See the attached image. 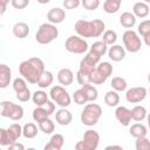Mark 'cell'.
I'll use <instances>...</instances> for the list:
<instances>
[{"mask_svg":"<svg viewBox=\"0 0 150 150\" xmlns=\"http://www.w3.org/2000/svg\"><path fill=\"white\" fill-rule=\"evenodd\" d=\"M100 144V134L96 130L88 129L84 131L82 141L75 144L76 150H95Z\"/></svg>","mask_w":150,"mask_h":150,"instance_id":"5b68a950","label":"cell"},{"mask_svg":"<svg viewBox=\"0 0 150 150\" xmlns=\"http://www.w3.org/2000/svg\"><path fill=\"white\" fill-rule=\"evenodd\" d=\"M57 81L61 86L67 87L74 82V73L69 68H61L57 73Z\"/></svg>","mask_w":150,"mask_h":150,"instance_id":"2e32d148","label":"cell"},{"mask_svg":"<svg viewBox=\"0 0 150 150\" xmlns=\"http://www.w3.org/2000/svg\"><path fill=\"white\" fill-rule=\"evenodd\" d=\"M7 130H8V132H9V135L12 136V138L16 142L19 138H20V136L22 135V127L19 124V123H13V124H11L8 128H7Z\"/></svg>","mask_w":150,"mask_h":150,"instance_id":"8d00e7d4","label":"cell"},{"mask_svg":"<svg viewBox=\"0 0 150 150\" xmlns=\"http://www.w3.org/2000/svg\"><path fill=\"white\" fill-rule=\"evenodd\" d=\"M100 4H101L100 0H81V5L83 6L84 9H88V11L97 9L100 7Z\"/></svg>","mask_w":150,"mask_h":150,"instance_id":"7bdbcfd3","label":"cell"},{"mask_svg":"<svg viewBox=\"0 0 150 150\" xmlns=\"http://www.w3.org/2000/svg\"><path fill=\"white\" fill-rule=\"evenodd\" d=\"M49 97L60 108H67L71 103V97L63 86H53L49 90Z\"/></svg>","mask_w":150,"mask_h":150,"instance_id":"52a82bcc","label":"cell"},{"mask_svg":"<svg viewBox=\"0 0 150 150\" xmlns=\"http://www.w3.org/2000/svg\"><path fill=\"white\" fill-rule=\"evenodd\" d=\"M8 149H9V150H23V149H25V145L21 144V143H18V141H16V142H14L13 144H11V145L8 146Z\"/></svg>","mask_w":150,"mask_h":150,"instance_id":"c3c4849f","label":"cell"},{"mask_svg":"<svg viewBox=\"0 0 150 150\" xmlns=\"http://www.w3.org/2000/svg\"><path fill=\"white\" fill-rule=\"evenodd\" d=\"M50 115H52V114L48 111V109L46 108V105H38V107L33 110V115H32V116H33V120L39 123V122H41V121L48 118Z\"/></svg>","mask_w":150,"mask_h":150,"instance_id":"cb8c5ba5","label":"cell"},{"mask_svg":"<svg viewBox=\"0 0 150 150\" xmlns=\"http://www.w3.org/2000/svg\"><path fill=\"white\" fill-rule=\"evenodd\" d=\"M96 68H97L104 76H107V77H110V75L112 74V66H111L110 62H107V61L100 62V63L96 66Z\"/></svg>","mask_w":150,"mask_h":150,"instance_id":"ab89813d","label":"cell"},{"mask_svg":"<svg viewBox=\"0 0 150 150\" xmlns=\"http://www.w3.org/2000/svg\"><path fill=\"white\" fill-rule=\"evenodd\" d=\"M110 86L114 90L116 91H125L127 88H128V83H127V80L121 77V76H115L111 79L110 81Z\"/></svg>","mask_w":150,"mask_h":150,"instance_id":"f1b7e54d","label":"cell"},{"mask_svg":"<svg viewBox=\"0 0 150 150\" xmlns=\"http://www.w3.org/2000/svg\"><path fill=\"white\" fill-rule=\"evenodd\" d=\"M146 115H148V111L146 109L143 107V105H135L132 109H131V116H132V120L136 121V122H142L146 118Z\"/></svg>","mask_w":150,"mask_h":150,"instance_id":"f546056e","label":"cell"},{"mask_svg":"<svg viewBox=\"0 0 150 150\" xmlns=\"http://www.w3.org/2000/svg\"><path fill=\"white\" fill-rule=\"evenodd\" d=\"M143 42L145 43V46L150 47V34H148V35L143 36Z\"/></svg>","mask_w":150,"mask_h":150,"instance_id":"f907efd6","label":"cell"},{"mask_svg":"<svg viewBox=\"0 0 150 150\" xmlns=\"http://www.w3.org/2000/svg\"><path fill=\"white\" fill-rule=\"evenodd\" d=\"M11 5L15 9H23L29 5V0H12Z\"/></svg>","mask_w":150,"mask_h":150,"instance_id":"7dc6e473","label":"cell"},{"mask_svg":"<svg viewBox=\"0 0 150 150\" xmlns=\"http://www.w3.org/2000/svg\"><path fill=\"white\" fill-rule=\"evenodd\" d=\"M16 95V98L20 101V102H28L29 98H32V94H30V90L29 88H27L26 90H22L20 93H15Z\"/></svg>","mask_w":150,"mask_h":150,"instance_id":"f6af8a7d","label":"cell"},{"mask_svg":"<svg viewBox=\"0 0 150 150\" xmlns=\"http://www.w3.org/2000/svg\"><path fill=\"white\" fill-rule=\"evenodd\" d=\"M115 117L120 122V124H122L123 127H129L132 120L131 109H128L127 107L123 105H117L115 110Z\"/></svg>","mask_w":150,"mask_h":150,"instance_id":"7c38bea8","label":"cell"},{"mask_svg":"<svg viewBox=\"0 0 150 150\" xmlns=\"http://www.w3.org/2000/svg\"><path fill=\"white\" fill-rule=\"evenodd\" d=\"M136 150H150V141L146 138V136L136 138L135 142Z\"/></svg>","mask_w":150,"mask_h":150,"instance_id":"60d3db41","label":"cell"},{"mask_svg":"<svg viewBox=\"0 0 150 150\" xmlns=\"http://www.w3.org/2000/svg\"><path fill=\"white\" fill-rule=\"evenodd\" d=\"M9 1H12V0H0V6H1V15H4V14H5V12H6V7H7V5L9 4Z\"/></svg>","mask_w":150,"mask_h":150,"instance_id":"681fc988","label":"cell"},{"mask_svg":"<svg viewBox=\"0 0 150 150\" xmlns=\"http://www.w3.org/2000/svg\"><path fill=\"white\" fill-rule=\"evenodd\" d=\"M132 13L136 18H139V19H144L149 15L150 13V8H149V5L144 1H138V2H135L134 6H132Z\"/></svg>","mask_w":150,"mask_h":150,"instance_id":"d6986e66","label":"cell"},{"mask_svg":"<svg viewBox=\"0 0 150 150\" xmlns=\"http://www.w3.org/2000/svg\"><path fill=\"white\" fill-rule=\"evenodd\" d=\"M62 5L64 9H75L81 5V0H63Z\"/></svg>","mask_w":150,"mask_h":150,"instance_id":"bcb514c9","label":"cell"},{"mask_svg":"<svg viewBox=\"0 0 150 150\" xmlns=\"http://www.w3.org/2000/svg\"><path fill=\"white\" fill-rule=\"evenodd\" d=\"M12 81V70L11 68L5 64V63H1L0 64V88L1 89H5L9 86Z\"/></svg>","mask_w":150,"mask_h":150,"instance_id":"e0dca14e","label":"cell"},{"mask_svg":"<svg viewBox=\"0 0 150 150\" xmlns=\"http://www.w3.org/2000/svg\"><path fill=\"white\" fill-rule=\"evenodd\" d=\"M144 2H146V4H150V0H143Z\"/></svg>","mask_w":150,"mask_h":150,"instance_id":"9f6ffc18","label":"cell"},{"mask_svg":"<svg viewBox=\"0 0 150 150\" xmlns=\"http://www.w3.org/2000/svg\"><path fill=\"white\" fill-rule=\"evenodd\" d=\"M73 100H74V102H75L76 104H79V105H82V104H84V103L88 102L87 95H86V93H84V90H83L82 88L76 89V90L73 93Z\"/></svg>","mask_w":150,"mask_h":150,"instance_id":"d590c367","label":"cell"},{"mask_svg":"<svg viewBox=\"0 0 150 150\" xmlns=\"http://www.w3.org/2000/svg\"><path fill=\"white\" fill-rule=\"evenodd\" d=\"M30 29H29V26L26 23V22H16L13 28H12V33L15 38L18 39H25L28 36Z\"/></svg>","mask_w":150,"mask_h":150,"instance_id":"ffe728a7","label":"cell"},{"mask_svg":"<svg viewBox=\"0 0 150 150\" xmlns=\"http://www.w3.org/2000/svg\"><path fill=\"white\" fill-rule=\"evenodd\" d=\"M125 48L121 45H111L108 49V56L114 62H120L125 57Z\"/></svg>","mask_w":150,"mask_h":150,"instance_id":"9a60e30c","label":"cell"},{"mask_svg":"<svg viewBox=\"0 0 150 150\" xmlns=\"http://www.w3.org/2000/svg\"><path fill=\"white\" fill-rule=\"evenodd\" d=\"M82 89L84 90L86 95H87V98H88V102H95L98 97V91L97 89L91 86V83H88V84H84L82 86Z\"/></svg>","mask_w":150,"mask_h":150,"instance_id":"d6a6232c","label":"cell"},{"mask_svg":"<svg viewBox=\"0 0 150 150\" xmlns=\"http://www.w3.org/2000/svg\"><path fill=\"white\" fill-rule=\"evenodd\" d=\"M148 94H149V95H150V88H149V90H148Z\"/></svg>","mask_w":150,"mask_h":150,"instance_id":"6f0895ef","label":"cell"},{"mask_svg":"<svg viewBox=\"0 0 150 150\" xmlns=\"http://www.w3.org/2000/svg\"><path fill=\"white\" fill-rule=\"evenodd\" d=\"M89 52H91V53H94V54H96L101 57L108 52V45L104 43L102 40L101 41H95L91 45V47L89 48Z\"/></svg>","mask_w":150,"mask_h":150,"instance_id":"1f68e13d","label":"cell"},{"mask_svg":"<svg viewBox=\"0 0 150 150\" xmlns=\"http://www.w3.org/2000/svg\"><path fill=\"white\" fill-rule=\"evenodd\" d=\"M100 56L91 53V52H88L84 57L80 61V66H79V70L84 73V74H88V75H91V73L94 71V69L96 68V66L100 63Z\"/></svg>","mask_w":150,"mask_h":150,"instance_id":"30bf717a","label":"cell"},{"mask_svg":"<svg viewBox=\"0 0 150 150\" xmlns=\"http://www.w3.org/2000/svg\"><path fill=\"white\" fill-rule=\"evenodd\" d=\"M66 19V12L63 8L61 7H54V8H50L47 13V20L50 22V23H54V25H57V23H61L63 22Z\"/></svg>","mask_w":150,"mask_h":150,"instance_id":"4fadbf2b","label":"cell"},{"mask_svg":"<svg viewBox=\"0 0 150 150\" xmlns=\"http://www.w3.org/2000/svg\"><path fill=\"white\" fill-rule=\"evenodd\" d=\"M38 125H39V130L42 131L45 135H52L54 132V130H55V123L49 117L43 120V121H41V122H39Z\"/></svg>","mask_w":150,"mask_h":150,"instance_id":"4dcf8cb0","label":"cell"},{"mask_svg":"<svg viewBox=\"0 0 150 150\" xmlns=\"http://www.w3.org/2000/svg\"><path fill=\"white\" fill-rule=\"evenodd\" d=\"M32 101L36 107L45 105L48 102V94L45 90H35L32 94Z\"/></svg>","mask_w":150,"mask_h":150,"instance_id":"83f0119b","label":"cell"},{"mask_svg":"<svg viewBox=\"0 0 150 150\" xmlns=\"http://www.w3.org/2000/svg\"><path fill=\"white\" fill-rule=\"evenodd\" d=\"M39 4H41V5H46V4H49L50 2V0H36Z\"/></svg>","mask_w":150,"mask_h":150,"instance_id":"f5cc1de1","label":"cell"},{"mask_svg":"<svg viewBox=\"0 0 150 150\" xmlns=\"http://www.w3.org/2000/svg\"><path fill=\"white\" fill-rule=\"evenodd\" d=\"M45 70V63L40 57H29L19 64L20 75L30 84H36Z\"/></svg>","mask_w":150,"mask_h":150,"instance_id":"6da1fadb","label":"cell"},{"mask_svg":"<svg viewBox=\"0 0 150 150\" xmlns=\"http://www.w3.org/2000/svg\"><path fill=\"white\" fill-rule=\"evenodd\" d=\"M146 122H148V129L150 130V112H148V115H146Z\"/></svg>","mask_w":150,"mask_h":150,"instance_id":"db71d44e","label":"cell"},{"mask_svg":"<svg viewBox=\"0 0 150 150\" xmlns=\"http://www.w3.org/2000/svg\"><path fill=\"white\" fill-rule=\"evenodd\" d=\"M104 103L108 105V107H117L118 103H120V95H118V91L116 90H109L105 93L104 95Z\"/></svg>","mask_w":150,"mask_h":150,"instance_id":"484cf974","label":"cell"},{"mask_svg":"<svg viewBox=\"0 0 150 150\" xmlns=\"http://www.w3.org/2000/svg\"><path fill=\"white\" fill-rule=\"evenodd\" d=\"M74 29L77 33V35L82 38H98L105 30V23L100 19H94V20L80 19L75 22Z\"/></svg>","mask_w":150,"mask_h":150,"instance_id":"7a4b0ae2","label":"cell"},{"mask_svg":"<svg viewBox=\"0 0 150 150\" xmlns=\"http://www.w3.org/2000/svg\"><path fill=\"white\" fill-rule=\"evenodd\" d=\"M129 134L135 137V138H138V137H143V136H146L148 134V128L143 124V123H134L130 125V129H129Z\"/></svg>","mask_w":150,"mask_h":150,"instance_id":"7402d4cb","label":"cell"},{"mask_svg":"<svg viewBox=\"0 0 150 150\" xmlns=\"http://www.w3.org/2000/svg\"><path fill=\"white\" fill-rule=\"evenodd\" d=\"M137 33L143 38L148 34H150V20L146 19V20H143L139 22L138 27H137Z\"/></svg>","mask_w":150,"mask_h":150,"instance_id":"b9f144b4","label":"cell"},{"mask_svg":"<svg viewBox=\"0 0 150 150\" xmlns=\"http://www.w3.org/2000/svg\"><path fill=\"white\" fill-rule=\"evenodd\" d=\"M120 23L124 28H132L136 25V16L131 12H123L120 16Z\"/></svg>","mask_w":150,"mask_h":150,"instance_id":"44dd1931","label":"cell"},{"mask_svg":"<svg viewBox=\"0 0 150 150\" xmlns=\"http://www.w3.org/2000/svg\"><path fill=\"white\" fill-rule=\"evenodd\" d=\"M0 115L12 121H20L23 117V108L11 101H2L0 103Z\"/></svg>","mask_w":150,"mask_h":150,"instance_id":"8992f818","label":"cell"},{"mask_svg":"<svg viewBox=\"0 0 150 150\" xmlns=\"http://www.w3.org/2000/svg\"><path fill=\"white\" fill-rule=\"evenodd\" d=\"M102 41L104 43H107L108 46H111V45H115L116 41H117V33L112 29H107L103 32L102 34Z\"/></svg>","mask_w":150,"mask_h":150,"instance_id":"836d02e7","label":"cell"},{"mask_svg":"<svg viewBox=\"0 0 150 150\" xmlns=\"http://www.w3.org/2000/svg\"><path fill=\"white\" fill-rule=\"evenodd\" d=\"M76 81L81 86H84V84H88V83H91V80H90V75L88 74H84L80 70H77L76 73Z\"/></svg>","mask_w":150,"mask_h":150,"instance_id":"ee69618b","label":"cell"},{"mask_svg":"<svg viewBox=\"0 0 150 150\" xmlns=\"http://www.w3.org/2000/svg\"><path fill=\"white\" fill-rule=\"evenodd\" d=\"M55 121H56L57 124H60L62 127H66V125H69L71 123L73 115L67 108H60L55 112Z\"/></svg>","mask_w":150,"mask_h":150,"instance_id":"5bb4252c","label":"cell"},{"mask_svg":"<svg viewBox=\"0 0 150 150\" xmlns=\"http://www.w3.org/2000/svg\"><path fill=\"white\" fill-rule=\"evenodd\" d=\"M59 36V29L54 23L45 22L40 25L35 34V41L40 45H49Z\"/></svg>","mask_w":150,"mask_h":150,"instance_id":"3957f363","label":"cell"},{"mask_svg":"<svg viewBox=\"0 0 150 150\" xmlns=\"http://www.w3.org/2000/svg\"><path fill=\"white\" fill-rule=\"evenodd\" d=\"M148 81H149V83H150V73L148 74Z\"/></svg>","mask_w":150,"mask_h":150,"instance_id":"11a10c76","label":"cell"},{"mask_svg":"<svg viewBox=\"0 0 150 150\" xmlns=\"http://www.w3.org/2000/svg\"><path fill=\"white\" fill-rule=\"evenodd\" d=\"M12 86H13V89H14L15 93H20V91L26 90L28 88L27 87V81L23 77H16V79H14Z\"/></svg>","mask_w":150,"mask_h":150,"instance_id":"f35d334b","label":"cell"},{"mask_svg":"<svg viewBox=\"0 0 150 150\" xmlns=\"http://www.w3.org/2000/svg\"><path fill=\"white\" fill-rule=\"evenodd\" d=\"M38 128L39 125H36L33 122H28L22 127V136L27 139H32L34 137H36L38 135Z\"/></svg>","mask_w":150,"mask_h":150,"instance_id":"d4e9b609","label":"cell"},{"mask_svg":"<svg viewBox=\"0 0 150 150\" xmlns=\"http://www.w3.org/2000/svg\"><path fill=\"white\" fill-rule=\"evenodd\" d=\"M64 144V137L61 134H53L49 142L45 145V150H61Z\"/></svg>","mask_w":150,"mask_h":150,"instance_id":"ac0fdd59","label":"cell"},{"mask_svg":"<svg viewBox=\"0 0 150 150\" xmlns=\"http://www.w3.org/2000/svg\"><path fill=\"white\" fill-rule=\"evenodd\" d=\"M64 47L67 52L71 54H84L89 48L88 42L80 35H70L69 38H67Z\"/></svg>","mask_w":150,"mask_h":150,"instance_id":"9c48e42d","label":"cell"},{"mask_svg":"<svg viewBox=\"0 0 150 150\" xmlns=\"http://www.w3.org/2000/svg\"><path fill=\"white\" fill-rule=\"evenodd\" d=\"M90 80H91V83H93V84H103V83L108 80V77L104 76L97 68H95L94 71H93L91 75H90Z\"/></svg>","mask_w":150,"mask_h":150,"instance_id":"74e56055","label":"cell"},{"mask_svg":"<svg viewBox=\"0 0 150 150\" xmlns=\"http://www.w3.org/2000/svg\"><path fill=\"white\" fill-rule=\"evenodd\" d=\"M110 149H118V150H122L123 146H122V145H108V146H105V150H110Z\"/></svg>","mask_w":150,"mask_h":150,"instance_id":"816d5d0a","label":"cell"},{"mask_svg":"<svg viewBox=\"0 0 150 150\" xmlns=\"http://www.w3.org/2000/svg\"><path fill=\"white\" fill-rule=\"evenodd\" d=\"M148 95V90L144 87H132L125 91V100L129 103H139Z\"/></svg>","mask_w":150,"mask_h":150,"instance_id":"8fae6325","label":"cell"},{"mask_svg":"<svg viewBox=\"0 0 150 150\" xmlns=\"http://www.w3.org/2000/svg\"><path fill=\"white\" fill-rule=\"evenodd\" d=\"M122 40H123L125 50L129 53H137L142 48V40H141L138 33L132 29H127L123 33Z\"/></svg>","mask_w":150,"mask_h":150,"instance_id":"ba28073f","label":"cell"},{"mask_svg":"<svg viewBox=\"0 0 150 150\" xmlns=\"http://www.w3.org/2000/svg\"><path fill=\"white\" fill-rule=\"evenodd\" d=\"M14 142L15 141L12 138V136L8 132V130L5 129V128H0V144L2 146H9Z\"/></svg>","mask_w":150,"mask_h":150,"instance_id":"e575fe53","label":"cell"},{"mask_svg":"<svg viewBox=\"0 0 150 150\" xmlns=\"http://www.w3.org/2000/svg\"><path fill=\"white\" fill-rule=\"evenodd\" d=\"M53 81H54V75L52 71L49 70H45L42 73V75L40 76L39 81H38V87L41 88V89H45V88H48L53 84Z\"/></svg>","mask_w":150,"mask_h":150,"instance_id":"603a6c76","label":"cell"},{"mask_svg":"<svg viewBox=\"0 0 150 150\" xmlns=\"http://www.w3.org/2000/svg\"><path fill=\"white\" fill-rule=\"evenodd\" d=\"M102 116V107L97 103H88L81 111V122L87 127L95 125Z\"/></svg>","mask_w":150,"mask_h":150,"instance_id":"277c9868","label":"cell"},{"mask_svg":"<svg viewBox=\"0 0 150 150\" xmlns=\"http://www.w3.org/2000/svg\"><path fill=\"white\" fill-rule=\"evenodd\" d=\"M122 0H105L103 4V11L107 14H114L121 8Z\"/></svg>","mask_w":150,"mask_h":150,"instance_id":"4316f807","label":"cell"}]
</instances>
